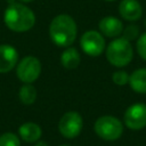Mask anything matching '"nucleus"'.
<instances>
[{
	"instance_id": "obj_1",
	"label": "nucleus",
	"mask_w": 146,
	"mask_h": 146,
	"mask_svg": "<svg viewBox=\"0 0 146 146\" xmlns=\"http://www.w3.org/2000/svg\"><path fill=\"white\" fill-rule=\"evenodd\" d=\"M78 35V26L72 16L59 14L55 16L49 24V36L51 41L63 48L73 44Z\"/></svg>"
},
{
	"instance_id": "obj_2",
	"label": "nucleus",
	"mask_w": 146,
	"mask_h": 146,
	"mask_svg": "<svg viewBox=\"0 0 146 146\" xmlns=\"http://www.w3.org/2000/svg\"><path fill=\"white\" fill-rule=\"evenodd\" d=\"M3 22L6 26L18 33L30 31L35 24L34 13L22 2L9 3L3 14Z\"/></svg>"
},
{
	"instance_id": "obj_3",
	"label": "nucleus",
	"mask_w": 146,
	"mask_h": 146,
	"mask_svg": "<svg viewBox=\"0 0 146 146\" xmlns=\"http://www.w3.org/2000/svg\"><path fill=\"white\" fill-rule=\"evenodd\" d=\"M106 58L110 64L115 67H123L130 64L133 58V49L127 39L123 36L112 40L105 50Z\"/></svg>"
},
{
	"instance_id": "obj_4",
	"label": "nucleus",
	"mask_w": 146,
	"mask_h": 146,
	"mask_svg": "<svg viewBox=\"0 0 146 146\" xmlns=\"http://www.w3.org/2000/svg\"><path fill=\"white\" fill-rule=\"evenodd\" d=\"M94 129L98 137L107 141L116 140L123 133L122 122L112 115H103L98 117L94 124Z\"/></svg>"
},
{
	"instance_id": "obj_5",
	"label": "nucleus",
	"mask_w": 146,
	"mask_h": 146,
	"mask_svg": "<svg viewBox=\"0 0 146 146\" xmlns=\"http://www.w3.org/2000/svg\"><path fill=\"white\" fill-rule=\"evenodd\" d=\"M41 63L35 56H25L16 65V75L23 83H33L41 74Z\"/></svg>"
},
{
	"instance_id": "obj_6",
	"label": "nucleus",
	"mask_w": 146,
	"mask_h": 146,
	"mask_svg": "<svg viewBox=\"0 0 146 146\" xmlns=\"http://www.w3.org/2000/svg\"><path fill=\"white\" fill-rule=\"evenodd\" d=\"M80 46L82 51L91 57H98L105 50L106 43L104 35L95 30H89L80 38Z\"/></svg>"
},
{
	"instance_id": "obj_7",
	"label": "nucleus",
	"mask_w": 146,
	"mask_h": 146,
	"mask_svg": "<svg viewBox=\"0 0 146 146\" xmlns=\"http://www.w3.org/2000/svg\"><path fill=\"white\" fill-rule=\"evenodd\" d=\"M83 128V120L80 113L75 111L66 112L58 122V130L60 135L65 138L72 139L81 133Z\"/></svg>"
},
{
	"instance_id": "obj_8",
	"label": "nucleus",
	"mask_w": 146,
	"mask_h": 146,
	"mask_svg": "<svg viewBox=\"0 0 146 146\" xmlns=\"http://www.w3.org/2000/svg\"><path fill=\"white\" fill-rule=\"evenodd\" d=\"M124 124L131 130H140L146 127V104L136 103L130 105L123 116Z\"/></svg>"
},
{
	"instance_id": "obj_9",
	"label": "nucleus",
	"mask_w": 146,
	"mask_h": 146,
	"mask_svg": "<svg viewBox=\"0 0 146 146\" xmlns=\"http://www.w3.org/2000/svg\"><path fill=\"white\" fill-rule=\"evenodd\" d=\"M99 32L107 38H117L123 32L122 21L115 16H105L98 23Z\"/></svg>"
},
{
	"instance_id": "obj_10",
	"label": "nucleus",
	"mask_w": 146,
	"mask_h": 146,
	"mask_svg": "<svg viewBox=\"0 0 146 146\" xmlns=\"http://www.w3.org/2000/svg\"><path fill=\"white\" fill-rule=\"evenodd\" d=\"M120 16L128 22H136L143 15V7L138 0H121L119 3Z\"/></svg>"
},
{
	"instance_id": "obj_11",
	"label": "nucleus",
	"mask_w": 146,
	"mask_h": 146,
	"mask_svg": "<svg viewBox=\"0 0 146 146\" xmlns=\"http://www.w3.org/2000/svg\"><path fill=\"white\" fill-rule=\"evenodd\" d=\"M18 63V51L10 44H0V73L11 71Z\"/></svg>"
},
{
	"instance_id": "obj_12",
	"label": "nucleus",
	"mask_w": 146,
	"mask_h": 146,
	"mask_svg": "<svg viewBox=\"0 0 146 146\" xmlns=\"http://www.w3.org/2000/svg\"><path fill=\"white\" fill-rule=\"evenodd\" d=\"M18 135L26 143H36L42 135L41 127L34 122H25L18 128Z\"/></svg>"
},
{
	"instance_id": "obj_13",
	"label": "nucleus",
	"mask_w": 146,
	"mask_h": 146,
	"mask_svg": "<svg viewBox=\"0 0 146 146\" xmlns=\"http://www.w3.org/2000/svg\"><path fill=\"white\" fill-rule=\"evenodd\" d=\"M129 86L137 94H146V67L137 68L130 74Z\"/></svg>"
},
{
	"instance_id": "obj_14",
	"label": "nucleus",
	"mask_w": 146,
	"mask_h": 146,
	"mask_svg": "<svg viewBox=\"0 0 146 146\" xmlns=\"http://www.w3.org/2000/svg\"><path fill=\"white\" fill-rule=\"evenodd\" d=\"M81 62L80 52L74 47H67L60 55V64L67 70H73L79 66Z\"/></svg>"
},
{
	"instance_id": "obj_15",
	"label": "nucleus",
	"mask_w": 146,
	"mask_h": 146,
	"mask_svg": "<svg viewBox=\"0 0 146 146\" xmlns=\"http://www.w3.org/2000/svg\"><path fill=\"white\" fill-rule=\"evenodd\" d=\"M36 89L32 83H24L18 91V98L24 105H32L36 100Z\"/></svg>"
},
{
	"instance_id": "obj_16",
	"label": "nucleus",
	"mask_w": 146,
	"mask_h": 146,
	"mask_svg": "<svg viewBox=\"0 0 146 146\" xmlns=\"http://www.w3.org/2000/svg\"><path fill=\"white\" fill-rule=\"evenodd\" d=\"M0 146H21L19 137L14 132H5L0 136Z\"/></svg>"
},
{
	"instance_id": "obj_17",
	"label": "nucleus",
	"mask_w": 146,
	"mask_h": 146,
	"mask_svg": "<svg viewBox=\"0 0 146 146\" xmlns=\"http://www.w3.org/2000/svg\"><path fill=\"white\" fill-rule=\"evenodd\" d=\"M123 38L128 41H133L139 36V27L135 24H130L123 29Z\"/></svg>"
},
{
	"instance_id": "obj_18",
	"label": "nucleus",
	"mask_w": 146,
	"mask_h": 146,
	"mask_svg": "<svg viewBox=\"0 0 146 146\" xmlns=\"http://www.w3.org/2000/svg\"><path fill=\"white\" fill-rule=\"evenodd\" d=\"M129 74L125 71H115L112 74V81L116 84V86H125L129 83Z\"/></svg>"
},
{
	"instance_id": "obj_19",
	"label": "nucleus",
	"mask_w": 146,
	"mask_h": 146,
	"mask_svg": "<svg viewBox=\"0 0 146 146\" xmlns=\"http://www.w3.org/2000/svg\"><path fill=\"white\" fill-rule=\"evenodd\" d=\"M136 49L140 58L146 60V32L138 36L137 42H136Z\"/></svg>"
},
{
	"instance_id": "obj_20",
	"label": "nucleus",
	"mask_w": 146,
	"mask_h": 146,
	"mask_svg": "<svg viewBox=\"0 0 146 146\" xmlns=\"http://www.w3.org/2000/svg\"><path fill=\"white\" fill-rule=\"evenodd\" d=\"M34 146H49V145L43 140H38L36 143H34Z\"/></svg>"
},
{
	"instance_id": "obj_21",
	"label": "nucleus",
	"mask_w": 146,
	"mask_h": 146,
	"mask_svg": "<svg viewBox=\"0 0 146 146\" xmlns=\"http://www.w3.org/2000/svg\"><path fill=\"white\" fill-rule=\"evenodd\" d=\"M18 1H21L22 3H29V2H32L34 0H18Z\"/></svg>"
},
{
	"instance_id": "obj_22",
	"label": "nucleus",
	"mask_w": 146,
	"mask_h": 146,
	"mask_svg": "<svg viewBox=\"0 0 146 146\" xmlns=\"http://www.w3.org/2000/svg\"><path fill=\"white\" fill-rule=\"evenodd\" d=\"M59 146H70V145H59Z\"/></svg>"
},
{
	"instance_id": "obj_23",
	"label": "nucleus",
	"mask_w": 146,
	"mask_h": 146,
	"mask_svg": "<svg viewBox=\"0 0 146 146\" xmlns=\"http://www.w3.org/2000/svg\"><path fill=\"white\" fill-rule=\"evenodd\" d=\"M105 1H114V0H105Z\"/></svg>"
},
{
	"instance_id": "obj_24",
	"label": "nucleus",
	"mask_w": 146,
	"mask_h": 146,
	"mask_svg": "<svg viewBox=\"0 0 146 146\" xmlns=\"http://www.w3.org/2000/svg\"><path fill=\"white\" fill-rule=\"evenodd\" d=\"M145 26H146V18H145Z\"/></svg>"
}]
</instances>
